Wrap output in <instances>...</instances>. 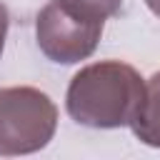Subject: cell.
Listing matches in <instances>:
<instances>
[{
	"mask_svg": "<svg viewBox=\"0 0 160 160\" xmlns=\"http://www.w3.org/2000/svg\"><path fill=\"white\" fill-rule=\"evenodd\" d=\"M102 25L105 22L78 18L52 0L35 18V40L48 60L58 65H75L95 52Z\"/></svg>",
	"mask_w": 160,
	"mask_h": 160,
	"instance_id": "obj_3",
	"label": "cell"
},
{
	"mask_svg": "<svg viewBox=\"0 0 160 160\" xmlns=\"http://www.w3.org/2000/svg\"><path fill=\"white\" fill-rule=\"evenodd\" d=\"M130 130L142 145L160 148V70L145 80L142 100L130 120Z\"/></svg>",
	"mask_w": 160,
	"mask_h": 160,
	"instance_id": "obj_4",
	"label": "cell"
},
{
	"mask_svg": "<svg viewBox=\"0 0 160 160\" xmlns=\"http://www.w3.org/2000/svg\"><path fill=\"white\" fill-rule=\"evenodd\" d=\"M58 130V108L48 92L15 85L0 88V155H30L42 150Z\"/></svg>",
	"mask_w": 160,
	"mask_h": 160,
	"instance_id": "obj_2",
	"label": "cell"
},
{
	"mask_svg": "<svg viewBox=\"0 0 160 160\" xmlns=\"http://www.w3.org/2000/svg\"><path fill=\"white\" fill-rule=\"evenodd\" d=\"M145 5L150 8V12H152V15H158V18H160V0H145Z\"/></svg>",
	"mask_w": 160,
	"mask_h": 160,
	"instance_id": "obj_7",
	"label": "cell"
},
{
	"mask_svg": "<svg viewBox=\"0 0 160 160\" xmlns=\"http://www.w3.org/2000/svg\"><path fill=\"white\" fill-rule=\"evenodd\" d=\"M145 80L122 60H100L80 68L68 85L65 110L85 128L115 130L130 125L140 100Z\"/></svg>",
	"mask_w": 160,
	"mask_h": 160,
	"instance_id": "obj_1",
	"label": "cell"
},
{
	"mask_svg": "<svg viewBox=\"0 0 160 160\" xmlns=\"http://www.w3.org/2000/svg\"><path fill=\"white\" fill-rule=\"evenodd\" d=\"M8 28H10V12L8 8L0 2V58H2V50H5V38H8Z\"/></svg>",
	"mask_w": 160,
	"mask_h": 160,
	"instance_id": "obj_6",
	"label": "cell"
},
{
	"mask_svg": "<svg viewBox=\"0 0 160 160\" xmlns=\"http://www.w3.org/2000/svg\"><path fill=\"white\" fill-rule=\"evenodd\" d=\"M55 2L78 18L98 20V22H105L108 18L118 15L122 8V0H55Z\"/></svg>",
	"mask_w": 160,
	"mask_h": 160,
	"instance_id": "obj_5",
	"label": "cell"
}]
</instances>
